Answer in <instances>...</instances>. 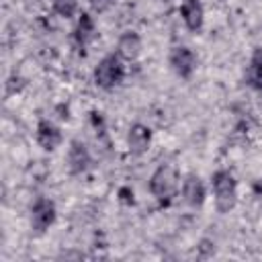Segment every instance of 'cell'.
Wrapping results in <instances>:
<instances>
[{
	"label": "cell",
	"mask_w": 262,
	"mask_h": 262,
	"mask_svg": "<svg viewBox=\"0 0 262 262\" xmlns=\"http://www.w3.org/2000/svg\"><path fill=\"white\" fill-rule=\"evenodd\" d=\"M180 184H182V180H180L178 170H176L172 164H160V166L151 172L149 182H147V188H149V194H151L156 201L168 205L174 196H178Z\"/></svg>",
	"instance_id": "obj_1"
},
{
	"label": "cell",
	"mask_w": 262,
	"mask_h": 262,
	"mask_svg": "<svg viewBox=\"0 0 262 262\" xmlns=\"http://www.w3.org/2000/svg\"><path fill=\"white\" fill-rule=\"evenodd\" d=\"M211 190L215 209L219 213H229L237 205V180L231 170L219 168L211 174Z\"/></svg>",
	"instance_id": "obj_2"
},
{
	"label": "cell",
	"mask_w": 262,
	"mask_h": 262,
	"mask_svg": "<svg viewBox=\"0 0 262 262\" xmlns=\"http://www.w3.org/2000/svg\"><path fill=\"white\" fill-rule=\"evenodd\" d=\"M125 61L117 55V53H108L104 55L96 66H94V72H92V80L96 84V88L100 90H115L117 86L123 84L125 80Z\"/></svg>",
	"instance_id": "obj_3"
},
{
	"label": "cell",
	"mask_w": 262,
	"mask_h": 262,
	"mask_svg": "<svg viewBox=\"0 0 262 262\" xmlns=\"http://www.w3.org/2000/svg\"><path fill=\"white\" fill-rule=\"evenodd\" d=\"M57 219V207L55 203L49 199V196H37L31 205V215H29V221H31V229L35 233H45Z\"/></svg>",
	"instance_id": "obj_4"
},
{
	"label": "cell",
	"mask_w": 262,
	"mask_h": 262,
	"mask_svg": "<svg viewBox=\"0 0 262 262\" xmlns=\"http://www.w3.org/2000/svg\"><path fill=\"white\" fill-rule=\"evenodd\" d=\"M168 63L178 78L188 80L196 70V53L188 45H174L168 53Z\"/></svg>",
	"instance_id": "obj_5"
},
{
	"label": "cell",
	"mask_w": 262,
	"mask_h": 262,
	"mask_svg": "<svg viewBox=\"0 0 262 262\" xmlns=\"http://www.w3.org/2000/svg\"><path fill=\"white\" fill-rule=\"evenodd\" d=\"M72 39H74L76 49H78L82 55H86V49H88L90 43L96 39V23H94V16H92L90 12L82 10V12L78 14V20H76Z\"/></svg>",
	"instance_id": "obj_6"
},
{
	"label": "cell",
	"mask_w": 262,
	"mask_h": 262,
	"mask_svg": "<svg viewBox=\"0 0 262 262\" xmlns=\"http://www.w3.org/2000/svg\"><path fill=\"white\" fill-rule=\"evenodd\" d=\"M180 194H182V199H184V203H186L188 207L199 209V207H203L205 201H207V186H205V182H203V178H201L199 174L190 172V174H186V176L182 178Z\"/></svg>",
	"instance_id": "obj_7"
},
{
	"label": "cell",
	"mask_w": 262,
	"mask_h": 262,
	"mask_svg": "<svg viewBox=\"0 0 262 262\" xmlns=\"http://www.w3.org/2000/svg\"><path fill=\"white\" fill-rule=\"evenodd\" d=\"M35 139H37V145L43 151H55L63 143V133L53 121L39 119L37 121V129H35Z\"/></svg>",
	"instance_id": "obj_8"
},
{
	"label": "cell",
	"mask_w": 262,
	"mask_h": 262,
	"mask_svg": "<svg viewBox=\"0 0 262 262\" xmlns=\"http://www.w3.org/2000/svg\"><path fill=\"white\" fill-rule=\"evenodd\" d=\"M151 141H154V133L147 125L143 123H133L127 131V147H129V154L135 156V158H141L149 151L151 147Z\"/></svg>",
	"instance_id": "obj_9"
},
{
	"label": "cell",
	"mask_w": 262,
	"mask_h": 262,
	"mask_svg": "<svg viewBox=\"0 0 262 262\" xmlns=\"http://www.w3.org/2000/svg\"><path fill=\"white\" fill-rule=\"evenodd\" d=\"M68 170L70 174L74 176H80L84 174L90 164H92V156H90V149L88 145L82 141V139H72L70 141V147H68Z\"/></svg>",
	"instance_id": "obj_10"
},
{
	"label": "cell",
	"mask_w": 262,
	"mask_h": 262,
	"mask_svg": "<svg viewBox=\"0 0 262 262\" xmlns=\"http://www.w3.org/2000/svg\"><path fill=\"white\" fill-rule=\"evenodd\" d=\"M141 49H143V41L139 37L137 31H125L119 35L117 39V49L115 53L123 59V61H135L139 55H141Z\"/></svg>",
	"instance_id": "obj_11"
},
{
	"label": "cell",
	"mask_w": 262,
	"mask_h": 262,
	"mask_svg": "<svg viewBox=\"0 0 262 262\" xmlns=\"http://www.w3.org/2000/svg\"><path fill=\"white\" fill-rule=\"evenodd\" d=\"M180 18L184 23V27L190 33H199L205 25V8L201 0H182L180 2Z\"/></svg>",
	"instance_id": "obj_12"
},
{
	"label": "cell",
	"mask_w": 262,
	"mask_h": 262,
	"mask_svg": "<svg viewBox=\"0 0 262 262\" xmlns=\"http://www.w3.org/2000/svg\"><path fill=\"white\" fill-rule=\"evenodd\" d=\"M246 82L254 90L262 92V47H256L250 55L248 70H246Z\"/></svg>",
	"instance_id": "obj_13"
},
{
	"label": "cell",
	"mask_w": 262,
	"mask_h": 262,
	"mask_svg": "<svg viewBox=\"0 0 262 262\" xmlns=\"http://www.w3.org/2000/svg\"><path fill=\"white\" fill-rule=\"evenodd\" d=\"M51 8L61 18H74L78 12V0H51Z\"/></svg>",
	"instance_id": "obj_14"
},
{
	"label": "cell",
	"mask_w": 262,
	"mask_h": 262,
	"mask_svg": "<svg viewBox=\"0 0 262 262\" xmlns=\"http://www.w3.org/2000/svg\"><path fill=\"white\" fill-rule=\"evenodd\" d=\"M111 2H113V0H90L92 8H94L96 12H104V10L111 6Z\"/></svg>",
	"instance_id": "obj_15"
},
{
	"label": "cell",
	"mask_w": 262,
	"mask_h": 262,
	"mask_svg": "<svg viewBox=\"0 0 262 262\" xmlns=\"http://www.w3.org/2000/svg\"><path fill=\"white\" fill-rule=\"evenodd\" d=\"M119 194H121V201H123V203H131V205H133V190H131L129 186L121 188Z\"/></svg>",
	"instance_id": "obj_16"
}]
</instances>
